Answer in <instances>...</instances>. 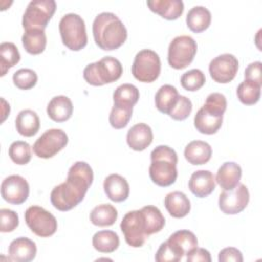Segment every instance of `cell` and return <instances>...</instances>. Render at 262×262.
Wrapping results in <instances>:
<instances>
[{"label": "cell", "mask_w": 262, "mask_h": 262, "mask_svg": "<svg viewBox=\"0 0 262 262\" xmlns=\"http://www.w3.org/2000/svg\"><path fill=\"white\" fill-rule=\"evenodd\" d=\"M93 182V171L86 162H76L68 172L67 180L56 185L50 193V202L59 211H70L79 205Z\"/></svg>", "instance_id": "obj_1"}, {"label": "cell", "mask_w": 262, "mask_h": 262, "mask_svg": "<svg viewBox=\"0 0 262 262\" xmlns=\"http://www.w3.org/2000/svg\"><path fill=\"white\" fill-rule=\"evenodd\" d=\"M92 33L96 45L102 50H115L127 39V30L123 21L113 12H101L95 16Z\"/></svg>", "instance_id": "obj_2"}, {"label": "cell", "mask_w": 262, "mask_h": 262, "mask_svg": "<svg viewBox=\"0 0 262 262\" xmlns=\"http://www.w3.org/2000/svg\"><path fill=\"white\" fill-rule=\"evenodd\" d=\"M149 177L154 183L166 187L173 184L177 178V154L168 145H159L150 152Z\"/></svg>", "instance_id": "obj_3"}, {"label": "cell", "mask_w": 262, "mask_h": 262, "mask_svg": "<svg viewBox=\"0 0 262 262\" xmlns=\"http://www.w3.org/2000/svg\"><path fill=\"white\" fill-rule=\"evenodd\" d=\"M227 101L223 94L213 92L206 98L204 105L194 116V127L203 134H214L222 125L223 114L226 111Z\"/></svg>", "instance_id": "obj_4"}, {"label": "cell", "mask_w": 262, "mask_h": 262, "mask_svg": "<svg viewBox=\"0 0 262 262\" xmlns=\"http://www.w3.org/2000/svg\"><path fill=\"white\" fill-rule=\"evenodd\" d=\"M122 74V63L113 56H104L98 61L89 63L83 71L85 81L93 86L113 83L120 79Z\"/></svg>", "instance_id": "obj_5"}, {"label": "cell", "mask_w": 262, "mask_h": 262, "mask_svg": "<svg viewBox=\"0 0 262 262\" xmlns=\"http://www.w3.org/2000/svg\"><path fill=\"white\" fill-rule=\"evenodd\" d=\"M59 33L63 45L73 51H79L87 44L84 19L76 13H67L59 21Z\"/></svg>", "instance_id": "obj_6"}, {"label": "cell", "mask_w": 262, "mask_h": 262, "mask_svg": "<svg viewBox=\"0 0 262 262\" xmlns=\"http://www.w3.org/2000/svg\"><path fill=\"white\" fill-rule=\"evenodd\" d=\"M56 3L54 0H33L23 15V28L28 30H45L54 14Z\"/></svg>", "instance_id": "obj_7"}, {"label": "cell", "mask_w": 262, "mask_h": 262, "mask_svg": "<svg viewBox=\"0 0 262 262\" xmlns=\"http://www.w3.org/2000/svg\"><path fill=\"white\" fill-rule=\"evenodd\" d=\"M198 45L190 36L175 37L168 47V62L175 70H182L189 66L196 53Z\"/></svg>", "instance_id": "obj_8"}, {"label": "cell", "mask_w": 262, "mask_h": 262, "mask_svg": "<svg viewBox=\"0 0 262 262\" xmlns=\"http://www.w3.org/2000/svg\"><path fill=\"white\" fill-rule=\"evenodd\" d=\"M131 71L139 82L151 83L158 79L161 73L160 56L154 50L142 49L135 55Z\"/></svg>", "instance_id": "obj_9"}, {"label": "cell", "mask_w": 262, "mask_h": 262, "mask_svg": "<svg viewBox=\"0 0 262 262\" xmlns=\"http://www.w3.org/2000/svg\"><path fill=\"white\" fill-rule=\"evenodd\" d=\"M28 227L40 237H49L57 229L56 218L40 206H31L25 212Z\"/></svg>", "instance_id": "obj_10"}, {"label": "cell", "mask_w": 262, "mask_h": 262, "mask_svg": "<svg viewBox=\"0 0 262 262\" xmlns=\"http://www.w3.org/2000/svg\"><path fill=\"white\" fill-rule=\"evenodd\" d=\"M120 227L126 243L133 248L142 247L148 237L140 210H133L126 213L121 221Z\"/></svg>", "instance_id": "obj_11"}, {"label": "cell", "mask_w": 262, "mask_h": 262, "mask_svg": "<svg viewBox=\"0 0 262 262\" xmlns=\"http://www.w3.org/2000/svg\"><path fill=\"white\" fill-rule=\"evenodd\" d=\"M69 138L61 129H49L45 131L34 143L35 155L42 159H49L55 156L68 144Z\"/></svg>", "instance_id": "obj_12"}, {"label": "cell", "mask_w": 262, "mask_h": 262, "mask_svg": "<svg viewBox=\"0 0 262 262\" xmlns=\"http://www.w3.org/2000/svg\"><path fill=\"white\" fill-rule=\"evenodd\" d=\"M250 194L247 186L238 183L234 188L223 190L219 195V209L227 215H235L241 213L247 206Z\"/></svg>", "instance_id": "obj_13"}, {"label": "cell", "mask_w": 262, "mask_h": 262, "mask_svg": "<svg viewBox=\"0 0 262 262\" xmlns=\"http://www.w3.org/2000/svg\"><path fill=\"white\" fill-rule=\"evenodd\" d=\"M238 70L237 58L230 53H223L210 61L209 73L217 83H229L232 81Z\"/></svg>", "instance_id": "obj_14"}, {"label": "cell", "mask_w": 262, "mask_h": 262, "mask_svg": "<svg viewBox=\"0 0 262 262\" xmlns=\"http://www.w3.org/2000/svg\"><path fill=\"white\" fill-rule=\"evenodd\" d=\"M29 193V183L19 175H10L1 183V195L9 204L20 205L25 203Z\"/></svg>", "instance_id": "obj_15"}, {"label": "cell", "mask_w": 262, "mask_h": 262, "mask_svg": "<svg viewBox=\"0 0 262 262\" xmlns=\"http://www.w3.org/2000/svg\"><path fill=\"white\" fill-rule=\"evenodd\" d=\"M172 251L180 258L198 248V238L193 232L189 230H178L171 234L166 241Z\"/></svg>", "instance_id": "obj_16"}, {"label": "cell", "mask_w": 262, "mask_h": 262, "mask_svg": "<svg viewBox=\"0 0 262 262\" xmlns=\"http://www.w3.org/2000/svg\"><path fill=\"white\" fill-rule=\"evenodd\" d=\"M215 177L209 170H199L191 174L188 181L189 190L199 198L208 196L215 189Z\"/></svg>", "instance_id": "obj_17"}, {"label": "cell", "mask_w": 262, "mask_h": 262, "mask_svg": "<svg viewBox=\"0 0 262 262\" xmlns=\"http://www.w3.org/2000/svg\"><path fill=\"white\" fill-rule=\"evenodd\" d=\"M37 254L36 244L28 237H17L8 247V255L11 261L30 262L35 259Z\"/></svg>", "instance_id": "obj_18"}, {"label": "cell", "mask_w": 262, "mask_h": 262, "mask_svg": "<svg viewBox=\"0 0 262 262\" xmlns=\"http://www.w3.org/2000/svg\"><path fill=\"white\" fill-rule=\"evenodd\" d=\"M154 134L151 128L144 124L138 123L132 126L127 132V143L128 145L136 151L144 150L152 142Z\"/></svg>", "instance_id": "obj_19"}, {"label": "cell", "mask_w": 262, "mask_h": 262, "mask_svg": "<svg viewBox=\"0 0 262 262\" xmlns=\"http://www.w3.org/2000/svg\"><path fill=\"white\" fill-rule=\"evenodd\" d=\"M103 189L106 196L116 203L126 201L130 192L129 183L119 174L108 175L103 181Z\"/></svg>", "instance_id": "obj_20"}, {"label": "cell", "mask_w": 262, "mask_h": 262, "mask_svg": "<svg viewBox=\"0 0 262 262\" xmlns=\"http://www.w3.org/2000/svg\"><path fill=\"white\" fill-rule=\"evenodd\" d=\"M241 177V166L234 162H225L219 167L215 181L223 190H229L234 188L239 183Z\"/></svg>", "instance_id": "obj_21"}, {"label": "cell", "mask_w": 262, "mask_h": 262, "mask_svg": "<svg viewBox=\"0 0 262 262\" xmlns=\"http://www.w3.org/2000/svg\"><path fill=\"white\" fill-rule=\"evenodd\" d=\"M146 4L152 12L169 20L177 19L184 10L181 0H149Z\"/></svg>", "instance_id": "obj_22"}, {"label": "cell", "mask_w": 262, "mask_h": 262, "mask_svg": "<svg viewBox=\"0 0 262 262\" xmlns=\"http://www.w3.org/2000/svg\"><path fill=\"white\" fill-rule=\"evenodd\" d=\"M72 114L73 103L68 96H54L47 104V115L54 122H66L72 117Z\"/></svg>", "instance_id": "obj_23"}, {"label": "cell", "mask_w": 262, "mask_h": 262, "mask_svg": "<svg viewBox=\"0 0 262 262\" xmlns=\"http://www.w3.org/2000/svg\"><path fill=\"white\" fill-rule=\"evenodd\" d=\"M184 157L191 165H204L212 157V147L206 141L193 140L185 146Z\"/></svg>", "instance_id": "obj_24"}, {"label": "cell", "mask_w": 262, "mask_h": 262, "mask_svg": "<svg viewBox=\"0 0 262 262\" xmlns=\"http://www.w3.org/2000/svg\"><path fill=\"white\" fill-rule=\"evenodd\" d=\"M164 205L174 218H183L190 211V201L181 191H172L165 196Z\"/></svg>", "instance_id": "obj_25"}, {"label": "cell", "mask_w": 262, "mask_h": 262, "mask_svg": "<svg viewBox=\"0 0 262 262\" xmlns=\"http://www.w3.org/2000/svg\"><path fill=\"white\" fill-rule=\"evenodd\" d=\"M15 128L20 135L26 137L37 134L40 128V119L37 113L32 110L20 111L15 119Z\"/></svg>", "instance_id": "obj_26"}, {"label": "cell", "mask_w": 262, "mask_h": 262, "mask_svg": "<svg viewBox=\"0 0 262 262\" xmlns=\"http://www.w3.org/2000/svg\"><path fill=\"white\" fill-rule=\"evenodd\" d=\"M211 12L205 6H193L186 15V25L193 33H201L207 30L211 24Z\"/></svg>", "instance_id": "obj_27"}, {"label": "cell", "mask_w": 262, "mask_h": 262, "mask_svg": "<svg viewBox=\"0 0 262 262\" xmlns=\"http://www.w3.org/2000/svg\"><path fill=\"white\" fill-rule=\"evenodd\" d=\"M21 42L25 50L30 54H40L46 47V34L43 30H28L25 31Z\"/></svg>", "instance_id": "obj_28"}, {"label": "cell", "mask_w": 262, "mask_h": 262, "mask_svg": "<svg viewBox=\"0 0 262 262\" xmlns=\"http://www.w3.org/2000/svg\"><path fill=\"white\" fill-rule=\"evenodd\" d=\"M179 97L177 89L169 84L159 88L155 96L156 107L163 114H169Z\"/></svg>", "instance_id": "obj_29"}, {"label": "cell", "mask_w": 262, "mask_h": 262, "mask_svg": "<svg viewBox=\"0 0 262 262\" xmlns=\"http://www.w3.org/2000/svg\"><path fill=\"white\" fill-rule=\"evenodd\" d=\"M89 218L91 223L96 226H111L118 218V211L111 204H101L92 209Z\"/></svg>", "instance_id": "obj_30"}, {"label": "cell", "mask_w": 262, "mask_h": 262, "mask_svg": "<svg viewBox=\"0 0 262 262\" xmlns=\"http://www.w3.org/2000/svg\"><path fill=\"white\" fill-rule=\"evenodd\" d=\"M92 245L100 253H113L118 249L120 239L118 234L113 230H100L93 235Z\"/></svg>", "instance_id": "obj_31"}, {"label": "cell", "mask_w": 262, "mask_h": 262, "mask_svg": "<svg viewBox=\"0 0 262 262\" xmlns=\"http://www.w3.org/2000/svg\"><path fill=\"white\" fill-rule=\"evenodd\" d=\"M140 211L144 219L145 230L148 236L163 229V227L165 226V217L163 216L159 208L155 206H145L141 208Z\"/></svg>", "instance_id": "obj_32"}, {"label": "cell", "mask_w": 262, "mask_h": 262, "mask_svg": "<svg viewBox=\"0 0 262 262\" xmlns=\"http://www.w3.org/2000/svg\"><path fill=\"white\" fill-rule=\"evenodd\" d=\"M113 99L114 104L133 107L139 99V90L133 84H122L115 90Z\"/></svg>", "instance_id": "obj_33"}, {"label": "cell", "mask_w": 262, "mask_h": 262, "mask_svg": "<svg viewBox=\"0 0 262 262\" xmlns=\"http://www.w3.org/2000/svg\"><path fill=\"white\" fill-rule=\"evenodd\" d=\"M261 94V85L245 80L242 82L236 89V95L239 101L246 105H252L259 101Z\"/></svg>", "instance_id": "obj_34"}, {"label": "cell", "mask_w": 262, "mask_h": 262, "mask_svg": "<svg viewBox=\"0 0 262 262\" xmlns=\"http://www.w3.org/2000/svg\"><path fill=\"white\" fill-rule=\"evenodd\" d=\"M20 59V54L17 47L11 42H3L0 45V66L1 76H4L6 72L14 67Z\"/></svg>", "instance_id": "obj_35"}, {"label": "cell", "mask_w": 262, "mask_h": 262, "mask_svg": "<svg viewBox=\"0 0 262 262\" xmlns=\"http://www.w3.org/2000/svg\"><path fill=\"white\" fill-rule=\"evenodd\" d=\"M8 155L16 165H26L31 161V146L26 141L16 140L10 144Z\"/></svg>", "instance_id": "obj_36"}, {"label": "cell", "mask_w": 262, "mask_h": 262, "mask_svg": "<svg viewBox=\"0 0 262 262\" xmlns=\"http://www.w3.org/2000/svg\"><path fill=\"white\" fill-rule=\"evenodd\" d=\"M132 112L133 107L114 104L108 117L111 126L115 129L125 128L132 117Z\"/></svg>", "instance_id": "obj_37"}, {"label": "cell", "mask_w": 262, "mask_h": 262, "mask_svg": "<svg viewBox=\"0 0 262 262\" xmlns=\"http://www.w3.org/2000/svg\"><path fill=\"white\" fill-rule=\"evenodd\" d=\"M206 82L205 74L199 69H192L185 72L180 79L181 86L187 91H196L204 86Z\"/></svg>", "instance_id": "obj_38"}, {"label": "cell", "mask_w": 262, "mask_h": 262, "mask_svg": "<svg viewBox=\"0 0 262 262\" xmlns=\"http://www.w3.org/2000/svg\"><path fill=\"white\" fill-rule=\"evenodd\" d=\"M12 81L17 88L21 90H28L36 85L38 76L36 72L31 69H19L13 74Z\"/></svg>", "instance_id": "obj_39"}, {"label": "cell", "mask_w": 262, "mask_h": 262, "mask_svg": "<svg viewBox=\"0 0 262 262\" xmlns=\"http://www.w3.org/2000/svg\"><path fill=\"white\" fill-rule=\"evenodd\" d=\"M192 111V103L189 98L183 95H179L175 105L168 114L172 119L176 121H183L185 120Z\"/></svg>", "instance_id": "obj_40"}, {"label": "cell", "mask_w": 262, "mask_h": 262, "mask_svg": "<svg viewBox=\"0 0 262 262\" xmlns=\"http://www.w3.org/2000/svg\"><path fill=\"white\" fill-rule=\"evenodd\" d=\"M0 222L1 232H11L18 226V215L10 209L2 208L0 210Z\"/></svg>", "instance_id": "obj_41"}, {"label": "cell", "mask_w": 262, "mask_h": 262, "mask_svg": "<svg viewBox=\"0 0 262 262\" xmlns=\"http://www.w3.org/2000/svg\"><path fill=\"white\" fill-rule=\"evenodd\" d=\"M156 261L158 262H177L181 259L172 251V249L169 247L167 242H164L161 244L160 248L158 249L156 256Z\"/></svg>", "instance_id": "obj_42"}, {"label": "cell", "mask_w": 262, "mask_h": 262, "mask_svg": "<svg viewBox=\"0 0 262 262\" xmlns=\"http://www.w3.org/2000/svg\"><path fill=\"white\" fill-rule=\"evenodd\" d=\"M261 70L262 63L260 61H254L250 63L245 70V80L253 81L259 85H262Z\"/></svg>", "instance_id": "obj_43"}, {"label": "cell", "mask_w": 262, "mask_h": 262, "mask_svg": "<svg viewBox=\"0 0 262 262\" xmlns=\"http://www.w3.org/2000/svg\"><path fill=\"white\" fill-rule=\"evenodd\" d=\"M243 260H244V258H243L241 251L233 247H228V248L222 249L218 255L219 262H228V261L242 262Z\"/></svg>", "instance_id": "obj_44"}, {"label": "cell", "mask_w": 262, "mask_h": 262, "mask_svg": "<svg viewBox=\"0 0 262 262\" xmlns=\"http://www.w3.org/2000/svg\"><path fill=\"white\" fill-rule=\"evenodd\" d=\"M211 255L204 248H195L186 255L187 262H211Z\"/></svg>", "instance_id": "obj_45"}]
</instances>
